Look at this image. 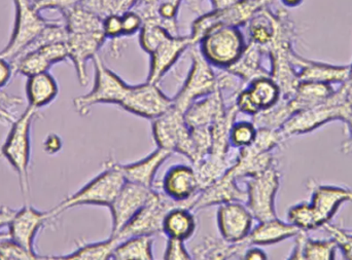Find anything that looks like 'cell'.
<instances>
[{"label":"cell","instance_id":"cell-8","mask_svg":"<svg viewBox=\"0 0 352 260\" xmlns=\"http://www.w3.org/2000/svg\"><path fill=\"white\" fill-rule=\"evenodd\" d=\"M152 131L157 147L182 154L194 164L196 150L184 113L171 107L166 113L153 119Z\"/></svg>","mask_w":352,"mask_h":260},{"label":"cell","instance_id":"cell-21","mask_svg":"<svg viewBox=\"0 0 352 260\" xmlns=\"http://www.w3.org/2000/svg\"><path fill=\"white\" fill-rule=\"evenodd\" d=\"M248 201V191H242L237 185V178L228 171L223 177L212 185L202 189L195 199L192 211L205 209V208L219 206L230 202Z\"/></svg>","mask_w":352,"mask_h":260},{"label":"cell","instance_id":"cell-58","mask_svg":"<svg viewBox=\"0 0 352 260\" xmlns=\"http://www.w3.org/2000/svg\"><path fill=\"white\" fill-rule=\"evenodd\" d=\"M303 1L304 0H281L283 5L287 6V8H297Z\"/></svg>","mask_w":352,"mask_h":260},{"label":"cell","instance_id":"cell-28","mask_svg":"<svg viewBox=\"0 0 352 260\" xmlns=\"http://www.w3.org/2000/svg\"><path fill=\"white\" fill-rule=\"evenodd\" d=\"M237 152L234 154L231 152L225 156L209 152L204 158L192 164L201 191L219 180L232 168L237 158Z\"/></svg>","mask_w":352,"mask_h":260},{"label":"cell","instance_id":"cell-46","mask_svg":"<svg viewBox=\"0 0 352 260\" xmlns=\"http://www.w3.org/2000/svg\"><path fill=\"white\" fill-rule=\"evenodd\" d=\"M102 28L107 38L111 39V40L124 37L121 14H111L103 18Z\"/></svg>","mask_w":352,"mask_h":260},{"label":"cell","instance_id":"cell-51","mask_svg":"<svg viewBox=\"0 0 352 260\" xmlns=\"http://www.w3.org/2000/svg\"><path fill=\"white\" fill-rule=\"evenodd\" d=\"M12 64L8 60L0 57V91L10 84V80L14 75Z\"/></svg>","mask_w":352,"mask_h":260},{"label":"cell","instance_id":"cell-13","mask_svg":"<svg viewBox=\"0 0 352 260\" xmlns=\"http://www.w3.org/2000/svg\"><path fill=\"white\" fill-rule=\"evenodd\" d=\"M173 105V98L165 95L159 84L146 82L133 86L122 107L128 113L153 121L169 110Z\"/></svg>","mask_w":352,"mask_h":260},{"label":"cell","instance_id":"cell-44","mask_svg":"<svg viewBox=\"0 0 352 260\" xmlns=\"http://www.w3.org/2000/svg\"><path fill=\"white\" fill-rule=\"evenodd\" d=\"M41 55L45 58L52 66L68 59V49L66 41H58L39 47Z\"/></svg>","mask_w":352,"mask_h":260},{"label":"cell","instance_id":"cell-20","mask_svg":"<svg viewBox=\"0 0 352 260\" xmlns=\"http://www.w3.org/2000/svg\"><path fill=\"white\" fill-rule=\"evenodd\" d=\"M200 191L192 167L176 165L167 171L163 179V193L175 201L186 204L190 210Z\"/></svg>","mask_w":352,"mask_h":260},{"label":"cell","instance_id":"cell-27","mask_svg":"<svg viewBox=\"0 0 352 260\" xmlns=\"http://www.w3.org/2000/svg\"><path fill=\"white\" fill-rule=\"evenodd\" d=\"M250 246V243L246 240L231 243L223 238L207 237L192 249V257L195 259L207 260L242 259L246 249Z\"/></svg>","mask_w":352,"mask_h":260},{"label":"cell","instance_id":"cell-17","mask_svg":"<svg viewBox=\"0 0 352 260\" xmlns=\"http://www.w3.org/2000/svg\"><path fill=\"white\" fill-rule=\"evenodd\" d=\"M311 193V205L320 228L334 217L342 204L352 202V189L347 187L324 185L310 179L307 183Z\"/></svg>","mask_w":352,"mask_h":260},{"label":"cell","instance_id":"cell-9","mask_svg":"<svg viewBox=\"0 0 352 260\" xmlns=\"http://www.w3.org/2000/svg\"><path fill=\"white\" fill-rule=\"evenodd\" d=\"M275 0H239L228 8L212 10L199 16L192 25L190 34L192 45H198L205 34L219 25L242 27L263 8L273 3Z\"/></svg>","mask_w":352,"mask_h":260},{"label":"cell","instance_id":"cell-14","mask_svg":"<svg viewBox=\"0 0 352 260\" xmlns=\"http://www.w3.org/2000/svg\"><path fill=\"white\" fill-rule=\"evenodd\" d=\"M56 220L50 211H38L32 206L26 204L21 210H16L8 226L10 238L24 247L31 253L34 250L35 238L41 228Z\"/></svg>","mask_w":352,"mask_h":260},{"label":"cell","instance_id":"cell-24","mask_svg":"<svg viewBox=\"0 0 352 260\" xmlns=\"http://www.w3.org/2000/svg\"><path fill=\"white\" fill-rule=\"evenodd\" d=\"M275 166V160L271 152H263L250 144L239 148L237 158L229 172L236 178H250Z\"/></svg>","mask_w":352,"mask_h":260},{"label":"cell","instance_id":"cell-37","mask_svg":"<svg viewBox=\"0 0 352 260\" xmlns=\"http://www.w3.org/2000/svg\"><path fill=\"white\" fill-rule=\"evenodd\" d=\"M10 63L14 66V73L22 74L27 78L49 71L52 67L51 64L41 55L38 49L27 51Z\"/></svg>","mask_w":352,"mask_h":260},{"label":"cell","instance_id":"cell-6","mask_svg":"<svg viewBox=\"0 0 352 260\" xmlns=\"http://www.w3.org/2000/svg\"><path fill=\"white\" fill-rule=\"evenodd\" d=\"M14 4V25L6 47L0 51V57L12 62L24 53L41 34L51 20H47L33 5L32 0H12Z\"/></svg>","mask_w":352,"mask_h":260},{"label":"cell","instance_id":"cell-41","mask_svg":"<svg viewBox=\"0 0 352 260\" xmlns=\"http://www.w3.org/2000/svg\"><path fill=\"white\" fill-rule=\"evenodd\" d=\"M258 128L250 121H235L230 132V143L235 150L250 145L256 139Z\"/></svg>","mask_w":352,"mask_h":260},{"label":"cell","instance_id":"cell-5","mask_svg":"<svg viewBox=\"0 0 352 260\" xmlns=\"http://www.w3.org/2000/svg\"><path fill=\"white\" fill-rule=\"evenodd\" d=\"M246 45L239 27L219 25L203 36L198 47L211 65L225 69L239 59Z\"/></svg>","mask_w":352,"mask_h":260},{"label":"cell","instance_id":"cell-42","mask_svg":"<svg viewBox=\"0 0 352 260\" xmlns=\"http://www.w3.org/2000/svg\"><path fill=\"white\" fill-rule=\"evenodd\" d=\"M43 259L37 253H31L24 247L14 242L10 236L0 241V260Z\"/></svg>","mask_w":352,"mask_h":260},{"label":"cell","instance_id":"cell-48","mask_svg":"<svg viewBox=\"0 0 352 260\" xmlns=\"http://www.w3.org/2000/svg\"><path fill=\"white\" fill-rule=\"evenodd\" d=\"M33 5L39 12L43 10H59L60 12L76 5L80 0H33Z\"/></svg>","mask_w":352,"mask_h":260},{"label":"cell","instance_id":"cell-40","mask_svg":"<svg viewBox=\"0 0 352 260\" xmlns=\"http://www.w3.org/2000/svg\"><path fill=\"white\" fill-rule=\"evenodd\" d=\"M170 33L156 23H144L140 31V43L142 49L150 55Z\"/></svg>","mask_w":352,"mask_h":260},{"label":"cell","instance_id":"cell-7","mask_svg":"<svg viewBox=\"0 0 352 260\" xmlns=\"http://www.w3.org/2000/svg\"><path fill=\"white\" fill-rule=\"evenodd\" d=\"M190 49L192 59L190 72L184 86L173 98V106L184 113L195 101L217 90V71L213 69V66L205 59L198 45H192Z\"/></svg>","mask_w":352,"mask_h":260},{"label":"cell","instance_id":"cell-50","mask_svg":"<svg viewBox=\"0 0 352 260\" xmlns=\"http://www.w3.org/2000/svg\"><path fill=\"white\" fill-rule=\"evenodd\" d=\"M308 237H309V235L306 231H299V233L294 237L295 238V245H294L293 251H292L289 259L304 260V246H305V242Z\"/></svg>","mask_w":352,"mask_h":260},{"label":"cell","instance_id":"cell-56","mask_svg":"<svg viewBox=\"0 0 352 260\" xmlns=\"http://www.w3.org/2000/svg\"><path fill=\"white\" fill-rule=\"evenodd\" d=\"M212 3V10H221V8H228L239 0H210Z\"/></svg>","mask_w":352,"mask_h":260},{"label":"cell","instance_id":"cell-49","mask_svg":"<svg viewBox=\"0 0 352 260\" xmlns=\"http://www.w3.org/2000/svg\"><path fill=\"white\" fill-rule=\"evenodd\" d=\"M21 104H23L22 99L19 97L8 96V95L0 92V119L6 123H14L16 119L10 113V108Z\"/></svg>","mask_w":352,"mask_h":260},{"label":"cell","instance_id":"cell-15","mask_svg":"<svg viewBox=\"0 0 352 260\" xmlns=\"http://www.w3.org/2000/svg\"><path fill=\"white\" fill-rule=\"evenodd\" d=\"M280 99L278 84L270 76H263L252 80L237 95L235 104L239 113L254 117L274 106Z\"/></svg>","mask_w":352,"mask_h":260},{"label":"cell","instance_id":"cell-2","mask_svg":"<svg viewBox=\"0 0 352 260\" xmlns=\"http://www.w3.org/2000/svg\"><path fill=\"white\" fill-rule=\"evenodd\" d=\"M125 182L121 164L109 160L100 174L80 191L64 199L51 212L57 218L60 214L78 206L96 205L109 208Z\"/></svg>","mask_w":352,"mask_h":260},{"label":"cell","instance_id":"cell-39","mask_svg":"<svg viewBox=\"0 0 352 260\" xmlns=\"http://www.w3.org/2000/svg\"><path fill=\"white\" fill-rule=\"evenodd\" d=\"M337 249L336 242L332 238L329 240H314L308 237L304 246V259L333 260L335 259Z\"/></svg>","mask_w":352,"mask_h":260},{"label":"cell","instance_id":"cell-19","mask_svg":"<svg viewBox=\"0 0 352 260\" xmlns=\"http://www.w3.org/2000/svg\"><path fill=\"white\" fill-rule=\"evenodd\" d=\"M192 41L188 36L170 35L162 41L151 56L150 71L146 82L159 84L165 74L175 66L182 54L192 47Z\"/></svg>","mask_w":352,"mask_h":260},{"label":"cell","instance_id":"cell-22","mask_svg":"<svg viewBox=\"0 0 352 260\" xmlns=\"http://www.w3.org/2000/svg\"><path fill=\"white\" fill-rule=\"evenodd\" d=\"M294 64L298 70L300 82L344 84L349 82L351 65H333L305 59L296 54Z\"/></svg>","mask_w":352,"mask_h":260},{"label":"cell","instance_id":"cell-60","mask_svg":"<svg viewBox=\"0 0 352 260\" xmlns=\"http://www.w3.org/2000/svg\"><path fill=\"white\" fill-rule=\"evenodd\" d=\"M349 82L351 86H352V64L351 65V72H349Z\"/></svg>","mask_w":352,"mask_h":260},{"label":"cell","instance_id":"cell-4","mask_svg":"<svg viewBox=\"0 0 352 260\" xmlns=\"http://www.w3.org/2000/svg\"><path fill=\"white\" fill-rule=\"evenodd\" d=\"M92 61L95 68L94 86L88 94L76 97L74 100V108L82 117L88 115L94 105L117 104L123 106L133 88L111 71L99 54L93 58Z\"/></svg>","mask_w":352,"mask_h":260},{"label":"cell","instance_id":"cell-59","mask_svg":"<svg viewBox=\"0 0 352 260\" xmlns=\"http://www.w3.org/2000/svg\"><path fill=\"white\" fill-rule=\"evenodd\" d=\"M8 236H10V235H8V233L0 232V241H1L2 239L6 238V237H8Z\"/></svg>","mask_w":352,"mask_h":260},{"label":"cell","instance_id":"cell-29","mask_svg":"<svg viewBox=\"0 0 352 260\" xmlns=\"http://www.w3.org/2000/svg\"><path fill=\"white\" fill-rule=\"evenodd\" d=\"M266 56L264 49L256 43H250L246 45L243 53L239 59L225 69L239 76L246 84L263 76H270V71L263 66V57Z\"/></svg>","mask_w":352,"mask_h":260},{"label":"cell","instance_id":"cell-33","mask_svg":"<svg viewBox=\"0 0 352 260\" xmlns=\"http://www.w3.org/2000/svg\"><path fill=\"white\" fill-rule=\"evenodd\" d=\"M197 222L192 210L177 207L168 212L163 222V234L167 238L179 239L186 242L196 232Z\"/></svg>","mask_w":352,"mask_h":260},{"label":"cell","instance_id":"cell-10","mask_svg":"<svg viewBox=\"0 0 352 260\" xmlns=\"http://www.w3.org/2000/svg\"><path fill=\"white\" fill-rule=\"evenodd\" d=\"M177 207L190 209L186 204L175 201L164 193L155 191L148 203L113 238H117L121 242L131 237H154L155 235L163 234L165 217L169 211Z\"/></svg>","mask_w":352,"mask_h":260},{"label":"cell","instance_id":"cell-26","mask_svg":"<svg viewBox=\"0 0 352 260\" xmlns=\"http://www.w3.org/2000/svg\"><path fill=\"white\" fill-rule=\"evenodd\" d=\"M283 10L273 12L269 6L258 10L246 24L250 41L266 49L278 32Z\"/></svg>","mask_w":352,"mask_h":260},{"label":"cell","instance_id":"cell-1","mask_svg":"<svg viewBox=\"0 0 352 260\" xmlns=\"http://www.w3.org/2000/svg\"><path fill=\"white\" fill-rule=\"evenodd\" d=\"M352 113V86L341 84L324 102L292 115L280 128L287 139L308 134L333 121H346Z\"/></svg>","mask_w":352,"mask_h":260},{"label":"cell","instance_id":"cell-45","mask_svg":"<svg viewBox=\"0 0 352 260\" xmlns=\"http://www.w3.org/2000/svg\"><path fill=\"white\" fill-rule=\"evenodd\" d=\"M164 259L190 260L192 259V257L186 249L184 241L179 240V239L168 238L166 249H165Z\"/></svg>","mask_w":352,"mask_h":260},{"label":"cell","instance_id":"cell-31","mask_svg":"<svg viewBox=\"0 0 352 260\" xmlns=\"http://www.w3.org/2000/svg\"><path fill=\"white\" fill-rule=\"evenodd\" d=\"M299 231V228L289 222H281L276 217L266 222H258V226L252 228L246 241L250 243V245H256V246L277 244L287 239L294 238Z\"/></svg>","mask_w":352,"mask_h":260},{"label":"cell","instance_id":"cell-53","mask_svg":"<svg viewBox=\"0 0 352 260\" xmlns=\"http://www.w3.org/2000/svg\"><path fill=\"white\" fill-rule=\"evenodd\" d=\"M242 259L265 260L268 259V255H267V253L265 252L264 250L256 247V245H250V246L246 249Z\"/></svg>","mask_w":352,"mask_h":260},{"label":"cell","instance_id":"cell-55","mask_svg":"<svg viewBox=\"0 0 352 260\" xmlns=\"http://www.w3.org/2000/svg\"><path fill=\"white\" fill-rule=\"evenodd\" d=\"M345 123H346L347 129H349V137L343 142L341 150H342L343 154H352V113L349 115Z\"/></svg>","mask_w":352,"mask_h":260},{"label":"cell","instance_id":"cell-18","mask_svg":"<svg viewBox=\"0 0 352 260\" xmlns=\"http://www.w3.org/2000/svg\"><path fill=\"white\" fill-rule=\"evenodd\" d=\"M103 31L89 33H68L67 45L68 59L72 60L76 68V76L82 86H86L89 82L87 73V63L98 55L99 49L107 40Z\"/></svg>","mask_w":352,"mask_h":260},{"label":"cell","instance_id":"cell-52","mask_svg":"<svg viewBox=\"0 0 352 260\" xmlns=\"http://www.w3.org/2000/svg\"><path fill=\"white\" fill-rule=\"evenodd\" d=\"M43 150L47 154H56L62 150V139L57 134L51 133L43 140Z\"/></svg>","mask_w":352,"mask_h":260},{"label":"cell","instance_id":"cell-30","mask_svg":"<svg viewBox=\"0 0 352 260\" xmlns=\"http://www.w3.org/2000/svg\"><path fill=\"white\" fill-rule=\"evenodd\" d=\"M335 92L333 84L324 82H300L295 93L289 101V108L293 115L300 111L307 110L332 96Z\"/></svg>","mask_w":352,"mask_h":260},{"label":"cell","instance_id":"cell-34","mask_svg":"<svg viewBox=\"0 0 352 260\" xmlns=\"http://www.w3.org/2000/svg\"><path fill=\"white\" fill-rule=\"evenodd\" d=\"M68 33H89L103 31V18L80 3L61 12Z\"/></svg>","mask_w":352,"mask_h":260},{"label":"cell","instance_id":"cell-38","mask_svg":"<svg viewBox=\"0 0 352 260\" xmlns=\"http://www.w3.org/2000/svg\"><path fill=\"white\" fill-rule=\"evenodd\" d=\"M287 220L289 224L299 228L300 231H310L320 228L318 218H316L314 210L309 203H300L289 208L287 211Z\"/></svg>","mask_w":352,"mask_h":260},{"label":"cell","instance_id":"cell-36","mask_svg":"<svg viewBox=\"0 0 352 260\" xmlns=\"http://www.w3.org/2000/svg\"><path fill=\"white\" fill-rule=\"evenodd\" d=\"M120 241L113 237H109V240L103 242L90 243L78 246L74 252L69 255L52 257L51 259L66 260H107L113 259L116 247Z\"/></svg>","mask_w":352,"mask_h":260},{"label":"cell","instance_id":"cell-35","mask_svg":"<svg viewBox=\"0 0 352 260\" xmlns=\"http://www.w3.org/2000/svg\"><path fill=\"white\" fill-rule=\"evenodd\" d=\"M154 239L152 236H136L121 241L116 247L115 260H152Z\"/></svg>","mask_w":352,"mask_h":260},{"label":"cell","instance_id":"cell-16","mask_svg":"<svg viewBox=\"0 0 352 260\" xmlns=\"http://www.w3.org/2000/svg\"><path fill=\"white\" fill-rule=\"evenodd\" d=\"M217 220L221 238L228 242L238 243L246 240L252 232L254 218L246 204L230 202L219 205Z\"/></svg>","mask_w":352,"mask_h":260},{"label":"cell","instance_id":"cell-25","mask_svg":"<svg viewBox=\"0 0 352 260\" xmlns=\"http://www.w3.org/2000/svg\"><path fill=\"white\" fill-rule=\"evenodd\" d=\"M173 152L164 148L157 147L153 154L129 165H121L126 181L153 187L155 177L160 167L170 158Z\"/></svg>","mask_w":352,"mask_h":260},{"label":"cell","instance_id":"cell-3","mask_svg":"<svg viewBox=\"0 0 352 260\" xmlns=\"http://www.w3.org/2000/svg\"><path fill=\"white\" fill-rule=\"evenodd\" d=\"M38 115V109L27 107L20 117L12 123L10 133L1 146L2 156L6 158L10 166L16 171L20 183L21 193L25 200V205L28 204L30 197V182H29V168H30L31 126L35 117Z\"/></svg>","mask_w":352,"mask_h":260},{"label":"cell","instance_id":"cell-23","mask_svg":"<svg viewBox=\"0 0 352 260\" xmlns=\"http://www.w3.org/2000/svg\"><path fill=\"white\" fill-rule=\"evenodd\" d=\"M225 98L219 90L208 96L195 101L184 113V119L188 127L211 128L227 110Z\"/></svg>","mask_w":352,"mask_h":260},{"label":"cell","instance_id":"cell-11","mask_svg":"<svg viewBox=\"0 0 352 260\" xmlns=\"http://www.w3.org/2000/svg\"><path fill=\"white\" fill-rule=\"evenodd\" d=\"M280 173L273 166L256 176L246 178V206L256 222L276 218L275 198L280 187Z\"/></svg>","mask_w":352,"mask_h":260},{"label":"cell","instance_id":"cell-54","mask_svg":"<svg viewBox=\"0 0 352 260\" xmlns=\"http://www.w3.org/2000/svg\"><path fill=\"white\" fill-rule=\"evenodd\" d=\"M16 212V210L10 207L0 208V231L3 230L4 228H8Z\"/></svg>","mask_w":352,"mask_h":260},{"label":"cell","instance_id":"cell-43","mask_svg":"<svg viewBox=\"0 0 352 260\" xmlns=\"http://www.w3.org/2000/svg\"><path fill=\"white\" fill-rule=\"evenodd\" d=\"M331 238L336 242L337 247L340 249L344 259L352 260V234L349 230H343L339 226L331 224L330 222L322 226Z\"/></svg>","mask_w":352,"mask_h":260},{"label":"cell","instance_id":"cell-47","mask_svg":"<svg viewBox=\"0 0 352 260\" xmlns=\"http://www.w3.org/2000/svg\"><path fill=\"white\" fill-rule=\"evenodd\" d=\"M122 25H123V36H132L135 33L140 32L144 25L142 16L134 12L133 10H127L121 14Z\"/></svg>","mask_w":352,"mask_h":260},{"label":"cell","instance_id":"cell-61","mask_svg":"<svg viewBox=\"0 0 352 260\" xmlns=\"http://www.w3.org/2000/svg\"><path fill=\"white\" fill-rule=\"evenodd\" d=\"M349 232L351 233V234H352V230H349Z\"/></svg>","mask_w":352,"mask_h":260},{"label":"cell","instance_id":"cell-32","mask_svg":"<svg viewBox=\"0 0 352 260\" xmlns=\"http://www.w3.org/2000/svg\"><path fill=\"white\" fill-rule=\"evenodd\" d=\"M59 93L57 80L49 71L28 78L26 96L29 106L41 109L51 104Z\"/></svg>","mask_w":352,"mask_h":260},{"label":"cell","instance_id":"cell-12","mask_svg":"<svg viewBox=\"0 0 352 260\" xmlns=\"http://www.w3.org/2000/svg\"><path fill=\"white\" fill-rule=\"evenodd\" d=\"M155 193L153 187L126 181L115 201L109 206L113 217L111 237L117 236L122 228L142 209Z\"/></svg>","mask_w":352,"mask_h":260},{"label":"cell","instance_id":"cell-57","mask_svg":"<svg viewBox=\"0 0 352 260\" xmlns=\"http://www.w3.org/2000/svg\"><path fill=\"white\" fill-rule=\"evenodd\" d=\"M184 1L186 2L192 12H197V14H201L202 12V3L204 0H184Z\"/></svg>","mask_w":352,"mask_h":260}]
</instances>
